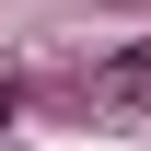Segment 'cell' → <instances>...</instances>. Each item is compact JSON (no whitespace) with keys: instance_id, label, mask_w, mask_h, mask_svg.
Returning <instances> with one entry per match:
<instances>
[{"instance_id":"cell-1","label":"cell","mask_w":151,"mask_h":151,"mask_svg":"<svg viewBox=\"0 0 151 151\" xmlns=\"http://www.w3.org/2000/svg\"><path fill=\"white\" fill-rule=\"evenodd\" d=\"M93 105H105V116L151 105V47H116V58H105V70H93Z\"/></svg>"},{"instance_id":"cell-2","label":"cell","mask_w":151,"mask_h":151,"mask_svg":"<svg viewBox=\"0 0 151 151\" xmlns=\"http://www.w3.org/2000/svg\"><path fill=\"white\" fill-rule=\"evenodd\" d=\"M12 116H23V93H12V81H0V128H12Z\"/></svg>"}]
</instances>
